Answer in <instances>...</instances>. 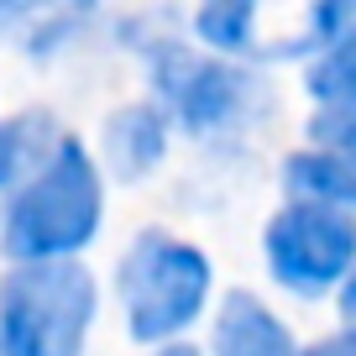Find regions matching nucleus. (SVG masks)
I'll return each instance as SVG.
<instances>
[{
	"label": "nucleus",
	"mask_w": 356,
	"mask_h": 356,
	"mask_svg": "<svg viewBox=\"0 0 356 356\" xmlns=\"http://www.w3.org/2000/svg\"><path fill=\"white\" fill-rule=\"evenodd\" d=\"M100 225V178L84 147L68 136L42 157L37 178L6 210V252L22 262H42V257H68L95 236Z\"/></svg>",
	"instance_id": "obj_1"
},
{
	"label": "nucleus",
	"mask_w": 356,
	"mask_h": 356,
	"mask_svg": "<svg viewBox=\"0 0 356 356\" xmlns=\"http://www.w3.org/2000/svg\"><path fill=\"white\" fill-rule=\"evenodd\" d=\"M95 314V278L79 262L42 257L0 283V356H79Z\"/></svg>",
	"instance_id": "obj_2"
},
{
	"label": "nucleus",
	"mask_w": 356,
	"mask_h": 356,
	"mask_svg": "<svg viewBox=\"0 0 356 356\" xmlns=\"http://www.w3.org/2000/svg\"><path fill=\"white\" fill-rule=\"evenodd\" d=\"M204 293H210V262H204V252H194V246L173 241L163 231H147L121 257V299H126L136 341H168V335H178L204 309Z\"/></svg>",
	"instance_id": "obj_3"
},
{
	"label": "nucleus",
	"mask_w": 356,
	"mask_h": 356,
	"mask_svg": "<svg viewBox=\"0 0 356 356\" xmlns=\"http://www.w3.org/2000/svg\"><path fill=\"white\" fill-rule=\"evenodd\" d=\"M152 63V84L168 100V111H178V121L194 136H215L231 126L252 121L262 111V79L252 68H236L225 58H204L184 42H157L147 47Z\"/></svg>",
	"instance_id": "obj_4"
},
{
	"label": "nucleus",
	"mask_w": 356,
	"mask_h": 356,
	"mask_svg": "<svg viewBox=\"0 0 356 356\" xmlns=\"http://www.w3.org/2000/svg\"><path fill=\"white\" fill-rule=\"evenodd\" d=\"M267 267L289 293H314L335 289L356 262V210L320 200H289L267 220Z\"/></svg>",
	"instance_id": "obj_5"
},
{
	"label": "nucleus",
	"mask_w": 356,
	"mask_h": 356,
	"mask_svg": "<svg viewBox=\"0 0 356 356\" xmlns=\"http://www.w3.org/2000/svg\"><path fill=\"white\" fill-rule=\"evenodd\" d=\"M95 0H0V42L22 53H53L79 32Z\"/></svg>",
	"instance_id": "obj_6"
},
{
	"label": "nucleus",
	"mask_w": 356,
	"mask_h": 356,
	"mask_svg": "<svg viewBox=\"0 0 356 356\" xmlns=\"http://www.w3.org/2000/svg\"><path fill=\"white\" fill-rule=\"evenodd\" d=\"M215 356H299V346L262 299L225 293L215 314Z\"/></svg>",
	"instance_id": "obj_7"
},
{
	"label": "nucleus",
	"mask_w": 356,
	"mask_h": 356,
	"mask_svg": "<svg viewBox=\"0 0 356 356\" xmlns=\"http://www.w3.org/2000/svg\"><path fill=\"white\" fill-rule=\"evenodd\" d=\"M283 189H289V200H320V204L356 210V163H346L330 147L293 152L283 163Z\"/></svg>",
	"instance_id": "obj_8"
},
{
	"label": "nucleus",
	"mask_w": 356,
	"mask_h": 356,
	"mask_svg": "<svg viewBox=\"0 0 356 356\" xmlns=\"http://www.w3.org/2000/svg\"><path fill=\"white\" fill-rule=\"evenodd\" d=\"M105 157L115 178H136L163 157V115L152 105H126L105 121Z\"/></svg>",
	"instance_id": "obj_9"
},
{
	"label": "nucleus",
	"mask_w": 356,
	"mask_h": 356,
	"mask_svg": "<svg viewBox=\"0 0 356 356\" xmlns=\"http://www.w3.org/2000/svg\"><path fill=\"white\" fill-rule=\"evenodd\" d=\"M53 152V121L47 115H16L0 121V189L16 184L26 168H42V157Z\"/></svg>",
	"instance_id": "obj_10"
},
{
	"label": "nucleus",
	"mask_w": 356,
	"mask_h": 356,
	"mask_svg": "<svg viewBox=\"0 0 356 356\" xmlns=\"http://www.w3.org/2000/svg\"><path fill=\"white\" fill-rule=\"evenodd\" d=\"M314 100H351L356 95V22L335 32L325 47H314L309 74H304Z\"/></svg>",
	"instance_id": "obj_11"
},
{
	"label": "nucleus",
	"mask_w": 356,
	"mask_h": 356,
	"mask_svg": "<svg viewBox=\"0 0 356 356\" xmlns=\"http://www.w3.org/2000/svg\"><path fill=\"white\" fill-rule=\"evenodd\" d=\"M252 22L257 0H200L194 11V32L215 53H252Z\"/></svg>",
	"instance_id": "obj_12"
},
{
	"label": "nucleus",
	"mask_w": 356,
	"mask_h": 356,
	"mask_svg": "<svg viewBox=\"0 0 356 356\" xmlns=\"http://www.w3.org/2000/svg\"><path fill=\"white\" fill-rule=\"evenodd\" d=\"M309 142L341 152L346 163H356V95L351 100H320V111L309 121Z\"/></svg>",
	"instance_id": "obj_13"
},
{
	"label": "nucleus",
	"mask_w": 356,
	"mask_h": 356,
	"mask_svg": "<svg viewBox=\"0 0 356 356\" xmlns=\"http://www.w3.org/2000/svg\"><path fill=\"white\" fill-rule=\"evenodd\" d=\"M351 22H356V0H314L309 22H304V37H293L278 53H314V47H325L335 32H346Z\"/></svg>",
	"instance_id": "obj_14"
},
{
	"label": "nucleus",
	"mask_w": 356,
	"mask_h": 356,
	"mask_svg": "<svg viewBox=\"0 0 356 356\" xmlns=\"http://www.w3.org/2000/svg\"><path fill=\"white\" fill-rule=\"evenodd\" d=\"M299 356H356V320L346 325V330H335V335H325V341H314L309 351H299Z\"/></svg>",
	"instance_id": "obj_15"
},
{
	"label": "nucleus",
	"mask_w": 356,
	"mask_h": 356,
	"mask_svg": "<svg viewBox=\"0 0 356 356\" xmlns=\"http://www.w3.org/2000/svg\"><path fill=\"white\" fill-rule=\"evenodd\" d=\"M341 314H346V320H356V262H351V273L341 278Z\"/></svg>",
	"instance_id": "obj_16"
},
{
	"label": "nucleus",
	"mask_w": 356,
	"mask_h": 356,
	"mask_svg": "<svg viewBox=\"0 0 356 356\" xmlns=\"http://www.w3.org/2000/svg\"><path fill=\"white\" fill-rule=\"evenodd\" d=\"M157 356H194L189 346H168V351H157Z\"/></svg>",
	"instance_id": "obj_17"
}]
</instances>
